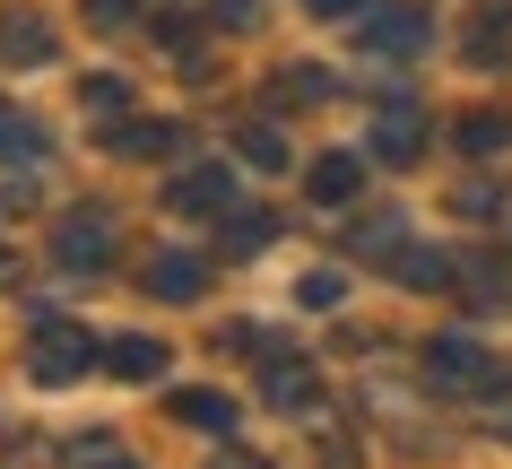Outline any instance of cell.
<instances>
[{
	"label": "cell",
	"mask_w": 512,
	"mask_h": 469,
	"mask_svg": "<svg viewBox=\"0 0 512 469\" xmlns=\"http://www.w3.org/2000/svg\"><path fill=\"white\" fill-rule=\"evenodd\" d=\"M426 383H434V400H512V374L469 331H443L426 348Z\"/></svg>",
	"instance_id": "1"
},
{
	"label": "cell",
	"mask_w": 512,
	"mask_h": 469,
	"mask_svg": "<svg viewBox=\"0 0 512 469\" xmlns=\"http://www.w3.org/2000/svg\"><path fill=\"white\" fill-rule=\"evenodd\" d=\"M113 244H122V226H113V209H70V218L53 226V261L61 270H79V278H96L113 261Z\"/></svg>",
	"instance_id": "2"
},
{
	"label": "cell",
	"mask_w": 512,
	"mask_h": 469,
	"mask_svg": "<svg viewBox=\"0 0 512 469\" xmlns=\"http://www.w3.org/2000/svg\"><path fill=\"white\" fill-rule=\"evenodd\" d=\"M27 365H35V383H79L87 365H96V339H87L79 322L44 313V322H35V348H27Z\"/></svg>",
	"instance_id": "3"
},
{
	"label": "cell",
	"mask_w": 512,
	"mask_h": 469,
	"mask_svg": "<svg viewBox=\"0 0 512 469\" xmlns=\"http://www.w3.org/2000/svg\"><path fill=\"white\" fill-rule=\"evenodd\" d=\"M356 44L382 61H417L434 44V27L417 18V9H391V0H374V9H356Z\"/></svg>",
	"instance_id": "4"
},
{
	"label": "cell",
	"mask_w": 512,
	"mask_h": 469,
	"mask_svg": "<svg viewBox=\"0 0 512 469\" xmlns=\"http://www.w3.org/2000/svg\"><path fill=\"white\" fill-rule=\"evenodd\" d=\"M165 200H174L183 218H235L243 183H235V166H183L174 183H165Z\"/></svg>",
	"instance_id": "5"
},
{
	"label": "cell",
	"mask_w": 512,
	"mask_h": 469,
	"mask_svg": "<svg viewBox=\"0 0 512 469\" xmlns=\"http://www.w3.org/2000/svg\"><path fill=\"white\" fill-rule=\"evenodd\" d=\"M261 400L287 409V417H313V409H322V374H313L304 357H270V365H261Z\"/></svg>",
	"instance_id": "6"
},
{
	"label": "cell",
	"mask_w": 512,
	"mask_h": 469,
	"mask_svg": "<svg viewBox=\"0 0 512 469\" xmlns=\"http://www.w3.org/2000/svg\"><path fill=\"white\" fill-rule=\"evenodd\" d=\"M304 192L322 200V209H348V200L365 192V157H356V148H330V157H313V166H304Z\"/></svg>",
	"instance_id": "7"
},
{
	"label": "cell",
	"mask_w": 512,
	"mask_h": 469,
	"mask_svg": "<svg viewBox=\"0 0 512 469\" xmlns=\"http://www.w3.org/2000/svg\"><path fill=\"white\" fill-rule=\"evenodd\" d=\"M139 287H148L157 304H200V287H209V261H200V252H157Z\"/></svg>",
	"instance_id": "8"
},
{
	"label": "cell",
	"mask_w": 512,
	"mask_h": 469,
	"mask_svg": "<svg viewBox=\"0 0 512 469\" xmlns=\"http://www.w3.org/2000/svg\"><path fill=\"white\" fill-rule=\"evenodd\" d=\"M44 61H53V27H44V18H0V70H44Z\"/></svg>",
	"instance_id": "9"
},
{
	"label": "cell",
	"mask_w": 512,
	"mask_h": 469,
	"mask_svg": "<svg viewBox=\"0 0 512 469\" xmlns=\"http://www.w3.org/2000/svg\"><path fill=\"white\" fill-rule=\"evenodd\" d=\"M460 44H469V61H512V0H478Z\"/></svg>",
	"instance_id": "10"
},
{
	"label": "cell",
	"mask_w": 512,
	"mask_h": 469,
	"mask_svg": "<svg viewBox=\"0 0 512 469\" xmlns=\"http://www.w3.org/2000/svg\"><path fill=\"white\" fill-rule=\"evenodd\" d=\"M174 417H183V426H200V435H235V400H226V391H209V383L174 391Z\"/></svg>",
	"instance_id": "11"
},
{
	"label": "cell",
	"mask_w": 512,
	"mask_h": 469,
	"mask_svg": "<svg viewBox=\"0 0 512 469\" xmlns=\"http://www.w3.org/2000/svg\"><path fill=\"white\" fill-rule=\"evenodd\" d=\"M417 148H426L417 113H408V105H391V113H382V131H374V157H382V166H408Z\"/></svg>",
	"instance_id": "12"
},
{
	"label": "cell",
	"mask_w": 512,
	"mask_h": 469,
	"mask_svg": "<svg viewBox=\"0 0 512 469\" xmlns=\"http://www.w3.org/2000/svg\"><path fill=\"white\" fill-rule=\"evenodd\" d=\"M105 365H113V374H131V383H157V374H165V339H113Z\"/></svg>",
	"instance_id": "13"
},
{
	"label": "cell",
	"mask_w": 512,
	"mask_h": 469,
	"mask_svg": "<svg viewBox=\"0 0 512 469\" xmlns=\"http://www.w3.org/2000/svg\"><path fill=\"white\" fill-rule=\"evenodd\" d=\"M400 287H460L452 252H417V244H400Z\"/></svg>",
	"instance_id": "14"
},
{
	"label": "cell",
	"mask_w": 512,
	"mask_h": 469,
	"mask_svg": "<svg viewBox=\"0 0 512 469\" xmlns=\"http://www.w3.org/2000/svg\"><path fill=\"white\" fill-rule=\"evenodd\" d=\"M460 148H469V157H495V148H512V122L504 113H460Z\"/></svg>",
	"instance_id": "15"
},
{
	"label": "cell",
	"mask_w": 512,
	"mask_h": 469,
	"mask_svg": "<svg viewBox=\"0 0 512 469\" xmlns=\"http://www.w3.org/2000/svg\"><path fill=\"white\" fill-rule=\"evenodd\" d=\"M270 235H278V226L261 218V209H235V218H217V252H261Z\"/></svg>",
	"instance_id": "16"
},
{
	"label": "cell",
	"mask_w": 512,
	"mask_h": 469,
	"mask_svg": "<svg viewBox=\"0 0 512 469\" xmlns=\"http://www.w3.org/2000/svg\"><path fill=\"white\" fill-rule=\"evenodd\" d=\"M113 148L122 157H165L174 148V122H131V131H113Z\"/></svg>",
	"instance_id": "17"
},
{
	"label": "cell",
	"mask_w": 512,
	"mask_h": 469,
	"mask_svg": "<svg viewBox=\"0 0 512 469\" xmlns=\"http://www.w3.org/2000/svg\"><path fill=\"white\" fill-rule=\"evenodd\" d=\"M296 304H304V313H330V304H348V278H339V270L296 278Z\"/></svg>",
	"instance_id": "18"
},
{
	"label": "cell",
	"mask_w": 512,
	"mask_h": 469,
	"mask_svg": "<svg viewBox=\"0 0 512 469\" xmlns=\"http://www.w3.org/2000/svg\"><path fill=\"white\" fill-rule=\"evenodd\" d=\"M79 105L87 113H131V87L113 79V70H96V79H79Z\"/></svg>",
	"instance_id": "19"
},
{
	"label": "cell",
	"mask_w": 512,
	"mask_h": 469,
	"mask_svg": "<svg viewBox=\"0 0 512 469\" xmlns=\"http://www.w3.org/2000/svg\"><path fill=\"white\" fill-rule=\"evenodd\" d=\"M243 157H252V166H270V174H278V166H287V139H278L270 122H252V131H243Z\"/></svg>",
	"instance_id": "20"
},
{
	"label": "cell",
	"mask_w": 512,
	"mask_h": 469,
	"mask_svg": "<svg viewBox=\"0 0 512 469\" xmlns=\"http://www.w3.org/2000/svg\"><path fill=\"white\" fill-rule=\"evenodd\" d=\"M70 461H79V469H139V461H131V452H122V443H113V435L79 443V452H70Z\"/></svg>",
	"instance_id": "21"
},
{
	"label": "cell",
	"mask_w": 512,
	"mask_h": 469,
	"mask_svg": "<svg viewBox=\"0 0 512 469\" xmlns=\"http://www.w3.org/2000/svg\"><path fill=\"white\" fill-rule=\"evenodd\" d=\"M278 96H296V105H322L330 79H322V70H278Z\"/></svg>",
	"instance_id": "22"
},
{
	"label": "cell",
	"mask_w": 512,
	"mask_h": 469,
	"mask_svg": "<svg viewBox=\"0 0 512 469\" xmlns=\"http://www.w3.org/2000/svg\"><path fill=\"white\" fill-rule=\"evenodd\" d=\"M400 244H408V235H400V218H374L365 235H356V252H400Z\"/></svg>",
	"instance_id": "23"
},
{
	"label": "cell",
	"mask_w": 512,
	"mask_h": 469,
	"mask_svg": "<svg viewBox=\"0 0 512 469\" xmlns=\"http://www.w3.org/2000/svg\"><path fill=\"white\" fill-rule=\"evenodd\" d=\"M0 148H27V157H35V148H44V139L27 131V113H9V105H0Z\"/></svg>",
	"instance_id": "24"
},
{
	"label": "cell",
	"mask_w": 512,
	"mask_h": 469,
	"mask_svg": "<svg viewBox=\"0 0 512 469\" xmlns=\"http://www.w3.org/2000/svg\"><path fill=\"white\" fill-rule=\"evenodd\" d=\"M87 18H96V27H131L139 0H87Z\"/></svg>",
	"instance_id": "25"
},
{
	"label": "cell",
	"mask_w": 512,
	"mask_h": 469,
	"mask_svg": "<svg viewBox=\"0 0 512 469\" xmlns=\"http://www.w3.org/2000/svg\"><path fill=\"white\" fill-rule=\"evenodd\" d=\"M460 209H469V218H504V200H495V183H469V192H460Z\"/></svg>",
	"instance_id": "26"
},
{
	"label": "cell",
	"mask_w": 512,
	"mask_h": 469,
	"mask_svg": "<svg viewBox=\"0 0 512 469\" xmlns=\"http://www.w3.org/2000/svg\"><path fill=\"white\" fill-rule=\"evenodd\" d=\"M217 27H261V0H217Z\"/></svg>",
	"instance_id": "27"
},
{
	"label": "cell",
	"mask_w": 512,
	"mask_h": 469,
	"mask_svg": "<svg viewBox=\"0 0 512 469\" xmlns=\"http://www.w3.org/2000/svg\"><path fill=\"white\" fill-rule=\"evenodd\" d=\"M209 469H270V461H252V452H235V443H226V452H217Z\"/></svg>",
	"instance_id": "28"
},
{
	"label": "cell",
	"mask_w": 512,
	"mask_h": 469,
	"mask_svg": "<svg viewBox=\"0 0 512 469\" xmlns=\"http://www.w3.org/2000/svg\"><path fill=\"white\" fill-rule=\"evenodd\" d=\"M322 18H356V9H374V0H313Z\"/></svg>",
	"instance_id": "29"
},
{
	"label": "cell",
	"mask_w": 512,
	"mask_h": 469,
	"mask_svg": "<svg viewBox=\"0 0 512 469\" xmlns=\"http://www.w3.org/2000/svg\"><path fill=\"white\" fill-rule=\"evenodd\" d=\"M0 278H9V244H0Z\"/></svg>",
	"instance_id": "30"
}]
</instances>
